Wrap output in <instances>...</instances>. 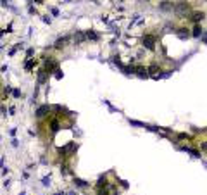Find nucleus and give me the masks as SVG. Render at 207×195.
<instances>
[{
  "instance_id": "2",
  "label": "nucleus",
  "mask_w": 207,
  "mask_h": 195,
  "mask_svg": "<svg viewBox=\"0 0 207 195\" xmlns=\"http://www.w3.org/2000/svg\"><path fill=\"white\" fill-rule=\"evenodd\" d=\"M47 110H49V105H43V107H40V109L37 110V116H38V117L45 116V114H47Z\"/></svg>"
},
{
  "instance_id": "1",
  "label": "nucleus",
  "mask_w": 207,
  "mask_h": 195,
  "mask_svg": "<svg viewBox=\"0 0 207 195\" xmlns=\"http://www.w3.org/2000/svg\"><path fill=\"white\" fill-rule=\"evenodd\" d=\"M47 76H49V73H47L45 69H40V71H38V83L43 85V83H45V79H47Z\"/></svg>"
}]
</instances>
